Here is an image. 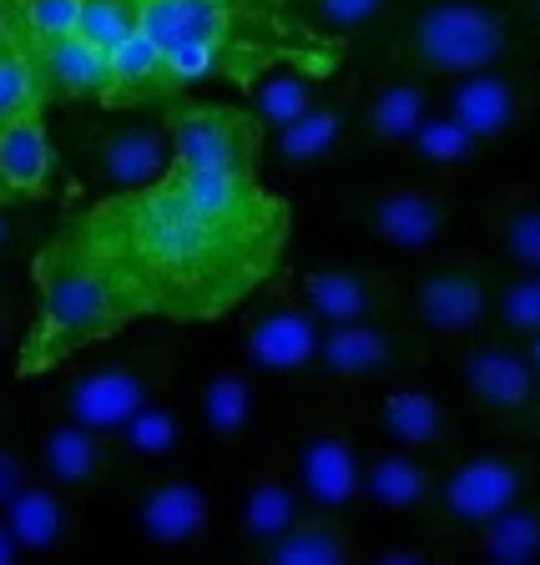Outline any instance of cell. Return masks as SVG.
I'll use <instances>...</instances> for the list:
<instances>
[{
    "label": "cell",
    "mask_w": 540,
    "mask_h": 565,
    "mask_svg": "<svg viewBox=\"0 0 540 565\" xmlns=\"http://www.w3.org/2000/svg\"><path fill=\"white\" fill-rule=\"evenodd\" d=\"M71 227L137 318L162 323H218L237 313L278 278L288 243V217L263 227L218 223L167 177L137 192H102Z\"/></svg>",
    "instance_id": "obj_1"
},
{
    "label": "cell",
    "mask_w": 540,
    "mask_h": 565,
    "mask_svg": "<svg viewBox=\"0 0 540 565\" xmlns=\"http://www.w3.org/2000/svg\"><path fill=\"white\" fill-rule=\"evenodd\" d=\"M288 6L294 0H141V31L167 51L182 96L218 82L247 92L283 61L339 56Z\"/></svg>",
    "instance_id": "obj_2"
},
{
    "label": "cell",
    "mask_w": 540,
    "mask_h": 565,
    "mask_svg": "<svg viewBox=\"0 0 540 565\" xmlns=\"http://www.w3.org/2000/svg\"><path fill=\"white\" fill-rule=\"evenodd\" d=\"M31 278H35V313L21 339V364H15L21 379L46 374V369L76 359L82 349L117 339V333H127L137 323V308L102 273V263L92 258V247L82 243V233L71 223L35 253Z\"/></svg>",
    "instance_id": "obj_3"
},
{
    "label": "cell",
    "mask_w": 540,
    "mask_h": 565,
    "mask_svg": "<svg viewBox=\"0 0 540 565\" xmlns=\"http://www.w3.org/2000/svg\"><path fill=\"white\" fill-rule=\"evenodd\" d=\"M530 56V31L516 11L495 0H414L384 35V61L424 82H459L470 71L520 66Z\"/></svg>",
    "instance_id": "obj_4"
},
{
    "label": "cell",
    "mask_w": 540,
    "mask_h": 565,
    "mask_svg": "<svg viewBox=\"0 0 540 565\" xmlns=\"http://www.w3.org/2000/svg\"><path fill=\"white\" fill-rule=\"evenodd\" d=\"M459 399L470 404L495 435H510L520 445H540V369L530 364V353L520 339L506 333H475L459 349L455 364Z\"/></svg>",
    "instance_id": "obj_5"
},
{
    "label": "cell",
    "mask_w": 540,
    "mask_h": 565,
    "mask_svg": "<svg viewBox=\"0 0 540 565\" xmlns=\"http://www.w3.org/2000/svg\"><path fill=\"white\" fill-rule=\"evenodd\" d=\"M500 263L485 247H435L410 278V323L435 339L465 343L490 329Z\"/></svg>",
    "instance_id": "obj_6"
},
{
    "label": "cell",
    "mask_w": 540,
    "mask_h": 565,
    "mask_svg": "<svg viewBox=\"0 0 540 565\" xmlns=\"http://www.w3.org/2000/svg\"><path fill=\"white\" fill-rule=\"evenodd\" d=\"M177 364H182L177 343H137L127 353H112L102 364L76 369L61 384L56 414H66L76 424H92L102 435H117L141 404H152L157 394H167L177 384Z\"/></svg>",
    "instance_id": "obj_7"
},
{
    "label": "cell",
    "mask_w": 540,
    "mask_h": 565,
    "mask_svg": "<svg viewBox=\"0 0 540 565\" xmlns=\"http://www.w3.org/2000/svg\"><path fill=\"white\" fill-rule=\"evenodd\" d=\"M349 217L369 243L389 247V253L424 258V253L445 247V237L455 233V223H459V207L440 182L389 177V182H374V188L353 192Z\"/></svg>",
    "instance_id": "obj_8"
},
{
    "label": "cell",
    "mask_w": 540,
    "mask_h": 565,
    "mask_svg": "<svg viewBox=\"0 0 540 565\" xmlns=\"http://www.w3.org/2000/svg\"><path fill=\"white\" fill-rule=\"evenodd\" d=\"M536 480H540V459L516 455V449H480V455L459 459L449 475H440L430 525L440 535H459L465 541L475 525H485L506 505L536 494Z\"/></svg>",
    "instance_id": "obj_9"
},
{
    "label": "cell",
    "mask_w": 540,
    "mask_h": 565,
    "mask_svg": "<svg viewBox=\"0 0 540 565\" xmlns=\"http://www.w3.org/2000/svg\"><path fill=\"white\" fill-rule=\"evenodd\" d=\"M172 167L182 172H258L268 152V127L253 106L233 102H177L167 111Z\"/></svg>",
    "instance_id": "obj_10"
},
{
    "label": "cell",
    "mask_w": 540,
    "mask_h": 565,
    "mask_svg": "<svg viewBox=\"0 0 540 565\" xmlns=\"http://www.w3.org/2000/svg\"><path fill=\"white\" fill-rule=\"evenodd\" d=\"M324 318L298 298V288H273L247 308L243 333H237V359L258 379H298L318 369L324 349Z\"/></svg>",
    "instance_id": "obj_11"
},
{
    "label": "cell",
    "mask_w": 540,
    "mask_h": 565,
    "mask_svg": "<svg viewBox=\"0 0 540 565\" xmlns=\"http://www.w3.org/2000/svg\"><path fill=\"white\" fill-rule=\"evenodd\" d=\"M283 439H288V459H294L304 500L314 510H339L343 515L364 490V449H359L353 424L333 409H314Z\"/></svg>",
    "instance_id": "obj_12"
},
{
    "label": "cell",
    "mask_w": 540,
    "mask_h": 565,
    "mask_svg": "<svg viewBox=\"0 0 540 565\" xmlns=\"http://www.w3.org/2000/svg\"><path fill=\"white\" fill-rule=\"evenodd\" d=\"M440 106L459 127H470L485 147H500V141H516L520 131L536 121L540 111V76L520 66H490V71H470L459 82H445Z\"/></svg>",
    "instance_id": "obj_13"
},
{
    "label": "cell",
    "mask_w": 540,
    "mask_h": 565,
    "mask_svg": "<svg viewBox=\"0 0 540 565\" xmlns=\"http://www.w3.org/2000/svg\"><path fill=\"white\" fill-rule=\"evenodd\" d=\"M424 364V343L404 329V318H359L329 323L318 349V374L333 384H389Z\"/></svg>",
    "instance_id": "obj_14"
},
{
    "label": "cell",
    "mask_w": 540,
    "mask_h": 565,
    "mask_svg": "<svg viewBox=\"0 0 540 565\" xmlns=\"http://www.w3.org/2000/svg\"><path fill=\"white\" fill-rule=\"evenodd\" d=\"M218 530V490L202 475H157L131 500V535L147 551H198Z\"/></svg>",
    "instance_id": "obj_15"
},
{
    "label": "cell",
    "mask_w": 540,
    "mask_h": 565,
    "mask_svg": "<svg viewBox=\"0 0 540 565\" xmlns=\"http://www.w3.org/2000/svg\"><path fill=\"white\" fill-rule=\"evenodd\" d=\"M298 298L324 323H359V318H404L410 282L374 263H314L298 273Z\"/></svg>",
    "instance_id": "obj_16"
},
{
    "label": "cell",
    "mask_w": 540,
    "mask_h": 565,
    "mask_svg": "<svg viewBox=\"0 0 540 565\" xmlns=\"http://www.w3.org/2000/svg\"><path fill=\"white\" fill-rule=\"evenodd\" d=\"M304 510H308V500H304V490H298L294 459H288V439L273 435V439H263V445H253V465H247V480H243L237 505H233L237 541L258 555L263 545L278 541Z\"/></svg>",
    "instance_id": "obj_17"
},
{
    "label": "cell",
    "mask_w": 540,
    "mask_h": 565,
    "mask_svg": "<svg viewBox=\"0 0 540 565\" xmlns=\"http://www.w3.org/2000/svg\"><path fill=\"white\" fill-rule=\"evenodd\" d=\"M258 414H263V388H258V374L237 359V364H223L212 369L208 379L198 384V435L208 439V455L212 465H237L247 449L258 445L253 429H258Z\"/></svg>",
    "instance_id": "obj_18"
},
{
    "label": "cell",
    "mask_w": 540,
    "mask_h": 565,
    "mask_svg": "<svg viewBox=\"0 0 540 565\" xmlns=\"http://www.w3.org/2000/svg\"><path fill=\"white\" fill-rule=\"evenodd\" d=\"M440 106L435 82H424L414 71H389L384 82L369 92V102L353 117V141L364 152H410L414 131L424 127V117Z\"/></svg>",
    "instance_id": "obj_19"
},
{
    "label": "cell",
    "mask_w": 540,
    "mask_h": 565,
    "mask_svg": "<svg viewBox=\"0 0 540 565\" xmlns=\"http://www.w3.org/2000/svg\"><path fill=\"white\" fill-rule=\"evenodd\" d=\"M172 172L167 121H127L92 141V182L102 192H137Z\"/></svg>",
    "instance_id": "obj_20"
},
{
    "label": "cell",
    "mask_w": 540,
    "mask_h": 565,
    "mask_svg": "<svg viewBox=\"0 0 540 565\" xmlns=\"http://www.w3.org/2000/svg\"><path fill=\"white\" fill-rule=\"evenodd\" d=\"M35 465H41V480L61 484L66 494H86L117 465V435H102L92 424L56 414V424H46L35 439Z\"/></svg>",
    "instance_id": "obj_21"
},
{
    "label": "cell",
    "mask_w": 540,
    "mask_h": 565,
    "mask_svg": "<svg viewBox=\"0 0 540 565\" xmlns=\"http://www.w3.org/2000/svg\"><path fill=\"white\" fill-rule=\"evenodd\" d=\"M374 429L384 445L400 449H420V455H435L455 439V414L440 399L435 388L424 384H389L374 404Z\"/></svg>",
    "instance_id": "obj_22"
},
{
    "label": "cell",
    "mask_w": 540,
    "mask_h": 565,
    "mask_svg": "<svg viewBox=\"0 0 540 565\" xmlns=\"http://www.w3.org/2000/svg\"><path fill=\"white\" fill-rule=\"evenodd\" d=\"M46 82L51 102H102L106 86H112V51L96 46L92 35L71 31V35H51V41H35L25 46Z\"/></svg>",
    "instance_id": "obj_23"
},
{
    "label": "cell",
    "mask_w": 540,
    "mask_h": 565,
    "mask_svg": "<svg viewBox=\"0 0 540 565\" xmlns=\"http://www.w3.org/2000/svg\"><path fill=\"white\" fill-rule=\"evenodd\" d=\"M480 237L485 253L495 263H506L510 273H540V188L516 182V188L495 192L485 202Z\"/></svg>",
    "instance_id": "obj_24"
},
{
    "label": "cell",
    "mask_w": 540,
    "mask_h": 565,
    "mask_svg": "<svg viewBox=\"0 0 540 565\" xmlns=\"http://www.w3.org/2000/svg\"><path fill=\"white\" fill-rule=\"evenodd\" d=\"M435 490H440V475L420 449L384 445L374 459H364V490H359V500L369 510H379V515H420V510L430 515Z\"/></svg>",
    "instance_id": "obj_25"
},
{
    "label": "cell",
    "mask_w": 540,
    "mask_h": 565,
    "mask_svg": "<svg viewBox=\"0 0 540 565\" xmlns=\"http://www.w3.org/2000/svg\"><path fill=\"white\" fill-rule=\"evenodd\" d=\"M353 117H359V102L349 92H329L318 106H308L298 121L268 131V152L278 167L288 172H304V167L329 162L339 152V141L353 137Z\"/></svg>",
    "instance_id": "obj_26"
},
{
    "label": "cell",
    "mask_w": 540,
    "mask_h": 565,
    "mask_svg": "<svg viewBox=\"0 0 540 565\" xmlns=\"http://www.w3.org/2000/svg\"><path fill=\"white\" fill-rule=\"evenodd\" d=\"M333 71H339V56L283 61V66H273L268 76H258V82L247 86V106L258 111L263 127L278 131V127L298 121L308 106H318L324 96L333 92Z\"/></svg>",
    "instance_id": "obj_27"
},
{
    "label": "cell",
    "mask_w": 540,
    "mask_h": 565,
    "mask_svg": "<svg viewBox=\"0 0 540 565\" xmlns=\"http://www.w3.org/2000/svg\"><path fill=\"white\" fill-rule=\"evenodd\" d=\"M182 96L172 76V61L167 51L157 46L147 31H131L127 41L112 46V86H106L102 106L106 111H121V106H157V102H172Z\"/></svg>",
    "instance_id": "obj_28"
},
{
    "label": "cell",
    "mask_w": 540,
    "mask_h": 565,
    "mask_svg": "<svg viewBox=\"0 0 540 565\" xmlns=\"http://www.w3.org/2000/svg\"><path fill=\"white\" fill-rule=\"evenodd\" d=\"M253 561H263V565H353V561H364V545H359V535L339 520V510L308 505L304 515L283 530L278 541L263 545Z\"/></svg>",
    "instance_id": "obj_29"
},
{
    "label": "cell",
    "mask_w": 540,
    "mask_h": 565,
    "mask_svg": "<svg viewBox=\"0 0 540 565\" xmlns=\"http://www.w3.org/2000/svg\"><path fill=\"white\" fill-rule=\"evenodd\" d=\"M0 515L11 520L25 555H56V551H66L71 535H76V510H71L66 490L51 480H25Z\"/></svg>",
    "instance_id": "obj_30"
},
{
    "label": "cell",
    "mask_w": 540,
    "mask_h": 565,
    "mask_svg": "<svg viewBox=\"0 0 540 565\" xmlns=\"http://www.w3.org/2000/svg\"><path fill=\"white\" fill-rule=\"evenodd\" d=\"M192 424H198V419L188 414V404H182L172 388H167V394H157L152 404H141V409L131 414L127 424H121V429H117V449L127 459L167 465V459H177L182 449H188Z\"/></svg>",
    "instance_id": "obj_31"
},
{
    "label": "cell",
    "mask_w": 540,
    "mask_h": 565,
    "mask_svg": "<svg viewBox=\"0 0 540 565\" xmlns=\"http://www.w3.org/2000/svg\"><path fill=\"white\" fill-rule=\"evenodd\" d=\"M470 555L490 565H536L540 561V494H526L516 505H506L500 515H490L485 525H475L465 535Z\"/></svg>",
    "instance_id": "obj_32"
},
{
    "label": "cell",
    "mask_w": 540,
    "mask_h": 565,
    "mask_svg": "<svg viewBox=\"0 0 540 565\" xmlns=\"http://www.w3.org/2000/svg\"><path fill=\"white\" fill-rule=\"evenodd\" d=\"M404 6L410 0H294L298 21L333 46H343L349 35H389Z\"/></svg>",
    "instance_id": "obj_33"
},
{
    "label": "cell",
    "mask_w": 540,
    "mask_h": 565,
    "mask_svg": "<svg viewBox=\"0 0 540 565\" xmlns=\"http://www.w3.org/2000/svg\"><path fill=\"white\" fill-rule=\"evenodd\" d=\"M410 157L420 167H430V172H465V167H475L485 157V141L470 127H459L445 106H435L424 117V127L414 131Z\"/></svg>",
    "instance_id": "obj_34"
},
{
    "label": "cell",
    "mask_w": 540,
    "mask_h": 565,
    "mask_svg": "<svg viewBox=\"0 0 540 565\" xmlns=\"http://www.w3.org/2000/svg\"><path fill=\"white\" fill-rule=\"evenodd\" d=\"M46 102L51 96H46V82H41L31 51H25L21 41L0 46V127H6V121H21V117H41Z\"/></svg>",
    "instance_id": "obj_35"
},
{
    "label": "cell",
    "mask_w": 540,
    "mask_h": 565,
    "mask_svg": "<svg viewBox=\"0 0 540 565\" xmlns=\"http://www.w3.org/2000/svg\"><path fill=\"white\" fill-rule=\"evenodd\" d=\"M490 329L506 333V339H530V333H540V273H506V278H500Z\"/></svg>",
    "instance_id": "obj_36"
},
{
    "label": "cell",
    "mask_w": 540,
    "mask_h": 565,
    "mask_svg": "<svg viewBox=\"0 0 540 565\" xmlns=\"http://www.w3.org/2000/svg\"><path fill=\"white\" fill-rule=\"evenodd\" d=\"M6 11H11V35L21 46L71 35L82 25V0H6Z\"/></svg>",
    "instance_id": "obj_37"
},
{
    "label": "cell",
    "mask_w": 540,
    "mask_h": 565,
    "mask_svg": "<svg viewBox=\"0 0 540 565\" xmlns=\"http://www.w3.org/2000/svg\"><path fill=\"white\" fill-rule=\"evenodd\" d=\"M31 480V465H25V455L11 445V435L0 429V510L15 500V490Z\"/></svg>",
    "instance_id": "obj_38"
},
{
    "label": "cell",
    "mask_w": 540,
    "mask_h": 565,
    "mask_svg": "<svg viewBox=\"0 0 540 565\" xmlns=\"http://www.w3.org/2000/svg\"><path fill=\"white\" fill-rule=\"evenodd\" d=\"M445 555V545H379L374 561L379 565H430Z\"/></svg>",
    "instance_id": "obj_39"
},
{
    "label": "cell",
    "mask_w": 540,
    "mask_h": 565,
    "mask_svg": "<svg viewBox=\"0 0 540 565\" xmlns=\"http://www.w3.org/2000/svg\"><path fill=\"white\" fill-rule=\"evenodd\" d=\"M21 318H25V313H21V298L0 288V353L11 349L15 339H25V333H21Z\"/></svg>",
    "instance_id": "obj_40"
},
{
    "label": "cell",
    "mask_w": 540,
    "mask_h": 565,
    "mask_svg": "<svg viewBox=\"0 0 540 565\" xmlns=\"http://www.w3.org/2000/svg\"><path fill=\"white\" fill-rule=\"evenodd\" d=\"M21 233H25V223L11 212V202H0V258H6V253L21 243Z\"/></svg>",
    "instance_id": "obj_41"
},
{
    "label": "cell",
    "mask_w": 540,
    "mask_h": 565,
    "mask_svg": "<svg viewBox=\"0 0 540 565\" xmlns=\"http://www.w3.org/2000/svg\"><path fill=\"white\" fill-rule=\"evenodd\" d=\"M15 561H25V551H21V541H15L11 520L0 515V565H15Z\"/></svg>",
    "instance_id": "obj_42"
},
{
    "label": "cell",
    "mask_w": 540,
    "mask_h": 565,
    "mask_svg": "<svg viewBox=\"0 0 540 565\" xmlns=\"http://www.w3.org/2000/svg\"><path fill=\"white\" fill-rule=\"evenodd\" d=\"M510 11L520 15V25H526L530 35H540V0H516V6H510Z\"/></svg>",
    "instance_id": "obj_43"
},
{
    "label": "cell",
    "mask_w": 540,
    "mask_h": 565,
    "mask_svg": "<svg viewBox=\"0 0 540 565\" xmlns=\"http://www.w3.org/2000/svg\"><path fill=\"white\" fill-rule=\"evenodd\" d=\"M15 35H11V11H6V0H0V46H11Z\"/></svg>",
    "instance_id": "obj_44"
},
{
    "label": "cell",
    "mask_w": 540,
    "mask_h": 565,
    "mask_svg": "<svg viewBox=\"0 0 540 565\" xmlns=\"http://www.w3.org/2000/svg\"><path fill=\"white\" fill-rule=\"evenodd\" d=\"M520 349H526V353H530V364L540 369V333H530V339H520Z\"/></svg>",
    "instance_id": "obj_45"
}]
</instances>
